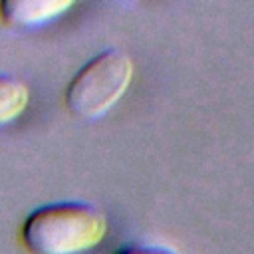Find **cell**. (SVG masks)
I'll use <instances>...</instances> for the list:
<instances>
[{
	"label": "cell",
	"instance_id": "6da1fadb",
	"mask_svg": "<svg viewBox=\"0 0 254 254\" xmlns=\"http://www.w3.org/2000/svg\"><path fill=\"white\" fill-rule=\"evenodd\" d=\"M109 232L107 214L85 202H54L32 210L20 228L30 254H85Z\"/></svg>",
	"mask_w": 254,
	"mask_h": 254
},
{
	"label": "cell",
	"instance_id": "7a4b0ae2",
	"mask_svg": "<svg viewBox=\"0 0 254 254\" xmlns=\"http://www.w3.org/2000/svg\"><path fill=\"white\" fill-rule=\"evenodd\" d=\"M135 75L133 58L117 48H107L83 64L65 87V107L81 119H97L111 111L125 95Z\"/></svg>",
	"mask_w": 254,
	"mask_h": 254
},
{
	"label": "cell",
	"instance_id": "3957f363",
	"mask_svg": "<svg viewBox=\"0 0 254 254\" xmlns=\"http://www.w3.org/2000/svg\"><path fill=\"white\" fill-rule=\"evenodd\" d=\"M71 6V0H4L0 18L10 28H36L58 20Z\"/></svg>",
	"mask_w": 254,
	"mask_h": 254
},
{
	"label": "cell",
	"instance_id": "277c9868",
	"mask_svg": "<svg viewBox=\"0 0 254 254\" xmlns=\"http://www.w3.org/2000/svg\"><path fill=\"white\" fill-rule=\"evenodd\" d=\"M30 87L22 79L0 73V127L22 117L30 105Z\"/></svg>",
	"mask_w": 254,
	"mask_h": 254
},
{
	"label": "cell",
	"instance_id": "5b68a950",
	"mask_svg": "<svg viewBox=\"0 0 254 254\" xmlns=\"http://www.w3.org/2000/svg\"><path fill=\"white\" fill-rule=\"evenodd\" d=\"M115 254H175V252L159 246H149V244H129L119 248Z\"/></svg>",
	"mask_w": 254,
	"mask_h": 254
}]
</instances>
